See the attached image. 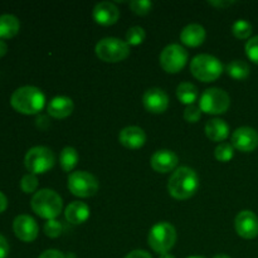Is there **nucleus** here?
I'll list each match as a JSON object with an SVG mask.
<instances>
[{
  "mask_svg": "<svg viewBox=\"0 0 258 258\" xmlns=\"http://www.w3.org/2000/svg\"><path fill=\"white\" fill-rule=\"evenodd\" d=\"M214 156L221 163H228L234 156V148L229 143H221L214 150Z\"/></svg>",
  "mask_w": 258,
  "mask_h": 258,
  "instance_id": "obj_27",
  "label": "nucleus"
},
{
  "mask_svg": "<svg viewBox=\"0 0 258 258\" xmlns=\"http://www.w3.org/2000/svg\"><path fill=\"white\" fill-rule=\"evenodd\" d=\"M92 17L97 24L103 27H110L117 23L120 18V10L113 3L101 2L95 5L92 10Z\"/></svg>",
  "mask_w": 258,
  "mask_h": 258,
  "instance_id": "obj_14",
  "label": "nucleus"
},
{
  "mask_svg": "<svg viewBox=\"0 0 258 258\" xmlns=\"http://www.w3.org/2000/svg\"><path fill=\"white\" fill-rule=\"evenodd\" d=\"M143 103L149 112L163 113L168 110L169 97L161 88H150L144 93Z\"/></svg>",
  "mask_w": 258,
  "mask_h": 258,
  "instance_id": "obj_15",
  "label": "nucleus"
},
{
  "mask_svg": "<svg viewBox=\"0 0 258 258\" xmlns=\"http://www.w3.org/2000/svg\"><path fill=\"white\" fill-rule=\"evenodd\" d=\"M130 9L135 13L136 15H146L150 13L153 8V3L149 0H133L130 2Z\"/></svg>",
  "mask_w": 258,
  "mask_h": 258,
  "instance_id": "obj_30",
  "label": "nucleus"
},
{
  "mask_svg": "<svg viewBox=\"0 0 258 258\" xmlns=\"http://www.w3.org/2000/svg\"><path fill=\"white\" fill-rule=\"evenodd\" d=\"M145 30L141 27H139V25L131 27L130 29L126 32V43H127L128 45H140L141 43L145 40Z\"/></svg>",
  "mask_w": 258,
  "mask_h": 258,
  "instance_id": "obj_28",
  "label": "nucleus"
},
{
  "mask_svg": "<svg viewBox=\"0 0 258 258\" xmlns=\"http://www.w3.org/2000/svg\"><path fill=\"white\" fill-rule=\"evenodd\" d=\"M252 32H253L252 24L244 19H238L232 25V33L238 39H248L251 37Z\"/></svg>",
  "mask_w": 258,
  "mask_h": 258,
  "instance_id": "obj_26",
  "label": "nucleus"
},
{
  "mask_svg": "<svg viewBox=\"0 0 258 258\" xmlns=\"http://www.w3.org/2000/svg\"><path fill=\"white\" fill-rule=\"evenodd\" d=\"M125 258H153L150 256V253L144 249H135V251L130 252Z\"/></svg>",
  "mask_w": 258,
  "mask_h": 258,
  "instance_id": "obj_36",
  "label": "nucleus"
},
{
  "mask_svg": "<svg viewBox=\"0 0 258 258\" xmlns=\"http://www.w3.org/2000/svg\"><path fill=\"white\" fill-rule=\"evenodd\" d=\"M73 108H75V105H73V101L70 97L57 96V97L50 100L47 111L49 116L62 120V118H66L72 115Z\"/></svg>",
  "mask_w": 258,
  "mask_h": 258,
  "instance_id": "obj_19",
  "label": "nucleus"
},
{
  "mask_svg": "<svg viewBox=\"0 0 258 258\" xmlns=\"http://www.w3.org/2000/svg\"><path fill=\"white\" fill-rule=\"evenodd\" d=\"M159 258H175V257L170 253H164V254H160V257Z\"/></svg>",
  "mask_w": 258,
  "mask_h": 258,
  "instance_id": "obj_40",
  "label": "nucleus"
},
{
  "mask_svg": "<svg viewBox=\"0 0 258 258\" xmlns=\"http://www.w3.org/2000/svg\"><path fill=\"white\" fill-rule=\"evenodd\" d=\"M9 254V244L4 236L0 234V258H7Z\"/></svg>",
  "mask_w": 258,
  "mask_h": 258,
  "instance_id": "obj_35",
  "label": "nucleus"
},
{
  "mask_svg": "<svg viewBox=\"0 0 258 258\" xmlns=\"http://www.w3.org/2000/svg\"><path fill=\"white\" fill-rule=\"evenodd\" d=\"M55 156L49 148L34 146L25 154L24 165L30 174H44L54 166Z\"/></svg>",
  "mask_w": 258,
  "mask_h": 258,
  "instance_id": "obj_7",
  "label": "nucleus"
},
{
  "mask_svg": "<svg viewBox=\"0 0 258 258\" xmlns=\"http://www.w3.org/2000/svg\"><path fill=\"white\" fill-rule=\"evenodd\" d=\"M199 189L198 174L188 166H180L171 174L168 181V191L176 201L191 198Z\"/></svg>",
  "mask_w": 258,
  "mask_h": 258,
  "instance_id": "obj_1",
  "label": "nucleus"
},
{
  "mask_svg": "<svg viewBox=\"0 0 258 258\" xmlns=\"http://www.w3.org/2000/svg\"><path fill=\"white\" fill-rule=\"evenodd\" d=\"M62 224L58 221H55V219L47 221L44 224V233L49 238H57V237H59L62 234Z\"/></svg>",
  "mask_w": 258,
  "mask_h": 258,
  "instance_id": "obj_31",
  "label": "nucleus"
},
{
  "mask_svg": "<svg viewBox=\"0 0 258 258\" xmlns=\"http://www.w3.org/2000/svg\"><path fill=\"white\" fill-rule=\"evenodd\" d=\"M179 159L171 150H158L151 156V168L158 173H170L178 166Z\"/></svg>",
  "mask_w": 258,
  "mask_h": 258,
  "instance_id": "obj_17",
  "label": "nucleus"
},
{
  "mask_svg": "<svg viewBox=\"0 0 258 258\" xmlns=\"http://www.w3.org/2000/svg\"><path fill=\"white\" fill-rule=\"evenodd\" d=\"M118 141L122 146L130 150H138L146 143V134L139 126H127L118 134Z\"/></svg>",
  "mask_w": 258,
  "mask_h": 258,
  "instance_id": "obj_16",
  "label": "nucleus"
},
{
  "mask_svg": "<svg viewBox=\"0 0 258 258\" xmlns=\"http://www.w3.org/2000/svg\"><path fill=\"white\" fill-rule=\"evenodd\" d=\"M244 49H246L247 57H248L252 62L258 64V35L252 37L251 39L247 40Z\"/></svg>",
  "mask_w": 258,
  "mask_h": 258,
  "instance_id": "obj_32",
  "label": "nucleus"
},
{
  "mask_svg": "<svg viewBox=\"0 0 258 258\" xmlns=\"http://www.w3.org/2000/svg\"><path fill=\"white\" fill-rule=\"evenodd\" d=\"M30 207L40 218L50 221L55 219L60 214L63 209V201L59 194L52 189H40L33 196Z\"/></svg>",
  "mask_w": 258,
  "mask_h": 258,
  "instance_id": "obj_3",
  "label": "nucleus"
},
{
  "mask_svg": "<svg viewBox=\"0 0 258 258\" xmlns=\"http://www.w3.org/2000/svg\"><path fill=\"white\" fill-rule=\"evenodd\" d=\"M223 71L221 60L211 54H198L190 62L191 75L202 82H214L221 77Z\"/></svg>",
  "mask_w": 258,
  "mask_h": 258,
  "instance_id": "obj_4",
  "label": "nucleus"
},
{
  "mask_svg": "<svg viewBox=\"0 0 258 258\" xmlns=\"http://www.w3.org/2000/svg\"><path fill=\"white\" fill-rule=\"evenodd\" d=\"M96 55L106 63L122 62L130 55V45L118 38L107 37L98 40L95 47Z\"/></svg>",
  "mask_w": 258,
  "mask_h": 258,
  "instance_id": "obj_5",
  "label": "nucleus"
},
{
  "mask_svg": "<svg viewBox=\"0 0 258 258\" xmlns=\"http://www.w3.org/2000/svg\"><path fill=\"white\" fill-rule=\"evenodd\" d=\"M78 163V153L72 146H67L60 151L59 155V165L63 171H72Z\"/></svg>",
  "mask_w": 258,
  "mask_h": 258,
  "instance_id": "obj_25",
  "label": "nucleus"
},
{
  "mask_svg": "<svg viewBox=\"0 0 258 258\" xmlns=\"http://www.w3.org/2000/svg\"><path fill=\"white\" fill-rule=\"evenodd\" d=\"M38 188V178L34 174H27L20 180V189L24 191L25 194H32L37 190Z\"/></svg>",
  "mask_w": 258,
  "mask_h": 258,
  "instance_id": "obj_29",
  "label": "nucleus"
},
{
  "mask_svg": "<svg viewBox=\"0 0 258 258\" xmlns=\"http://www.w3.org/2000/svg\"><path fill=\"white\" fill-rule=\"evenodd\" d=\"M188 62V52L180 44H169L161 50L159 63L166 73H179Z\"/></svg>",
  "mask_w": 258,
  "mask_h": 258,
  "instance_id": "obj_10",
  "label": "nucleus"
},
{
  "mask_svg": "<svg viewBox=\"0 0 258 258\" xmlns=\"http://www.w3.org/2000/svg\"><path fill=\"white\" fill-rule=\"evenodd\" d=\"M176 97L181 103L186 106L194 105L199 97V92L197 86L190 82H183L176 87Z\"/></svg>",
  "mask_w": 258,
  "mask_h": 258,
  "instance_id": "obj_23",
  "label": "nucleus"
},
{
  "mask_svg": "<svg viewBox=\"0 0 258 258\" xmlns=\"http://www.w3.org/2000/svg\"><path fill=\"white\" fill-rule=\"evenodd\" d=\"M226 72L227 75H228L229 77L233 78V80L244 81L248 78L251 70H249V66L247 64L244 60L236 59L227 64Z\"/></svg>",
  "mask_w": 258,
  "mask_h": 258,
  "instance_id": "obj_24",
  "label": "nucleus"
},
{
  "mask_svg": "<svg viewBox=\"0 0 258 258\" xmlns=\"http://www.w3.org/2000/svg\"><path fill=\"white\" fill-rule=\"evenodd\" d=\"M232 145L242 153H252L258 148V133L248 126L238 127L232 134Z\"/></svg>",
  "mask_w": 258,
  "mask_h": 258,
  "instance_id": "obj_12",
  "label": "nucleus"
},
{
  "mask_svg": "<svg viewBox=\"0 0 258 258\" xmlns=\"http://www.w3.org/2000/svg\"><path fill=\"white\" fill-rule=\"evenodd\" d=\"M206 37L207 33L204 27L201 24H197V23L186 25L180 33L181 43L191 48L199 47V45L203 44L204 40H206Z\"/></svg>",
  "mask_w": 258,
  "mask_h": 258,
  "instance_id": "obj_18",
  "label": "nucleus"
},
{
  "mask_svg": "<svg viewBox=\"0 0 258 258\" xmlns=\"http://www.w3.org/2000/svg\"><path fill=\"white\" fill-rule=\"evenodd\" d=\"M38 258H66L64 254L58 249H47Z\"/></svg>",
  "mask_w": 258,
  "mask_h": 258,
  "instance_id": "obj_34",
  "label": "nucleus"
},
{
  "mask_svg": "<svg viewBox=\"0 0 258 258\" xmlns=\"http://www.w3.org/2000/svg\"><path fill=\"white\" fill-rule=\"evenodd\" d=\"M10 105L15 111L23 115H35L44 108L45 96L38 87L23 86L13 92Z\"/></svg>",
  "mask_w": 258,
  "mask_h": 258,
  "instance_id": "obj_2",
  "label": "nucleus"
},
{
  "mask_svg": "<svg viewBox=\"0 0 258 258\" xmlns=\"http://www.w3.org/2000/svg\"><path fill=\"white\" fill-rule=\"evenodd\" d=\"M148 242L151 249L156 253H168L176 242L175 228L168 222H160L150 229Z\"/></svg>",
  "mask_w": 258,
  "mask_h": 258,
  "instance_id": "obj_6",
  "label": "nucleus"
},
{
  "mask_svg": "<svg viewBox=\"0 0 258 258\" xmlns=\"http://www.w3.org/2000/svg\"><path fill=\"white\" fill-rule=\"evenodd\" d=\"M7 207H8L7 197L4 196V193H2V191H0V213H3V212L5 211V209H7Z\"/></svg>",
  "mask_w": 258,
  "mask_h": 258,
  "instance_id": "obj_38",
  "label": "nucleus"
},
{
  "mask_svg": "<svg viewBox=\"0 0 258 258\" xmlns=\"http://www.w3.org/2000/svg\"><path fill=\"white\" fill-rule=\"evenodd\" d=\"M206 135L211 141L221 144L229 136L228 123L222 118H212L206 123Z\"/></svg>",
  "mask_w": 258,
  "mask_h": 258,
  "instance_id": "obj_21",
  "label": "nucleus"
},
{
  "mask_svg": "<svg viewBox=\"0 0 258 258\" xmlns=\"http://www.w3.org/2000/svg\"><path fill=\"white\" fill-rule=\"evenodd\" d=\"M202 117V110L199 106L190 105L186 106V108L184 110V120L188 121V122L196 123L201 120Z\"/></svg>",
  "mask_w": 258,
  "mask_h": 258,
  "instance_id": "obj_33",
  "label": "nucleus"
},
{
  "mask_svg": "<svg viewBox=\"0 0 258 258\" xmlns=\"http://www.w3.org/2000/svg\"><path fill=\"white\" fill-rule=\"evenodd\" d=\"M20 22L15 15H0V39H10L19 33Z\"/></svg>",
  "mask_w": 258,
  "mask_h": 258,
  "instance_id": "obj_22",
  "label": "nucleus"
},
{
  "mask_svg": "<svg viewBox=\"0 0 258 258\" xmlns=\"http://www.w3.org/2000/svg\"><path fill=\"white\" fill-rule=\"evenodd\" d=\"M68 189L78 198H90L98 191V180L93 174L85 170L73 171L68 176Z\"/></svg>",
  "mask_w": 258,
  "mask_h": 258,
  "instance_id": "obj_9",
  "label": "nucleus"
},
{
  "mask_svg": "<svg viewBox=\"0 0 258 258\" xmlns=\"http://www.w3.org/2000/svg\"><path fill=\"white\" fill-rule=\"evenodd\" d=\"M231 106L229 95L222 88H208L201 96L199 107L202 112L208 115H221L228 111Z\"/></svg>",
  "mask_w": 258,
  "mask_h": 258,
  "instance_id": "obj_8",
  "label": "nucleus"
},
{
  "mask_svg": "<svg viewBox=\"0 0 258 258\" xmlns=\"http://www.w3.org/2000/svg\"><path fill=\"white\" fill-rule=\"evenodd\" d=\"M13 231H14L17 238L25 243H29V242L37 239L39 228L33 217L28 216V214H20L13 222Z\"/></svg>",
  "mask_w": 258,
  "mask_h": 258,
  "instance_id": "obj_11",
  "label": "nucleus"
},
{
  "mask_svg": "<svg viewBox=\"0 0 258 258\" xmlns=\"http://www.w3.org/2000/svg\"><path fill=\"white\" fill-rule=\"evenodd\" d=\"M8 52V44L3 39H0V58L4 57Z\"/></svg>",
  "mask_w": 258,
  "mask_h": 258,
  "instance_id": "obj_39",
  "label": "nucleus"
},
{
  "mask_svg": "<svg viewBox=\"0 0 258 258\" xmlns=\"http://www.w3.org/2000/svg\"><path fill=\"white\" fill-rule=\"evenodd\" d=\"M237 234L244 239H253L258 236V217L252 211H242L234 219Z\"/></svg>",
  "mask_w": 258,
  "mask_h": 258,
  "instance_id": "obj_13",
  "label": "nucleus"
},
{
  "mask_svg": "<svg viewBox=\"0 0 258 258\" xmlns=\"http://www.w3.org/2000/svg\"><path fill=\"white\" fill-rule=\"evenodd\" d=\"M188 258H206V257H203V256H191V257H188Z\"/></svg>",
  "mask_w": 258,
  "mask_h": 258,
  "instance_id": "obj_42",
  "label": "nucleus"
},
{
  "mask_svg": "<svg viewBox=\"0 0 258 258\" xmlns=\"http://www.w3.org/2000/svg\"><path fill=\"white\" fill-rule=\"evenodd\" d=\"M208 4L212 5V7L221 8V9H224V8L231 7V5H233L234 2H223V0H221V2H209Z\"/></svg>",
  "mask_w": 258,
  "mask_h": 258,
  "instance_id": "obj_37",
  "label": "nucleus"
},
{
  "mask_svg": "<svg viewBox=\"0 0 258 258\" xmlns=\"http://www.w3.org/2000/svg\"><path fill=\"white\" fill-rule=\"evenodd\" d=\"M90 207L83 202H72L71 204H68L64 211L67 222H70L71 224H75V226L87 222L90 218Z\"/></svg>",
  "mask_w": 258,
  "mask_h": 258,
  "instance_id": "obj_20",
  "label": "nucleus"
},
{
  "mask_svg": "<svg viewBox=\"0 0 258 258\" xmlns=\"http://www.w3.org/2000/svg\"><path fill=\"white\" fill-rule=\"evenodd\" d=\"M213 258H231V257L227 256V254H217V256H214Z\"/></svg>",
  "mask_w": 258,
  "mask_h": 258,
  "instance_id": "obj_41",
  "label": "nucleus"
}]
</instances>
